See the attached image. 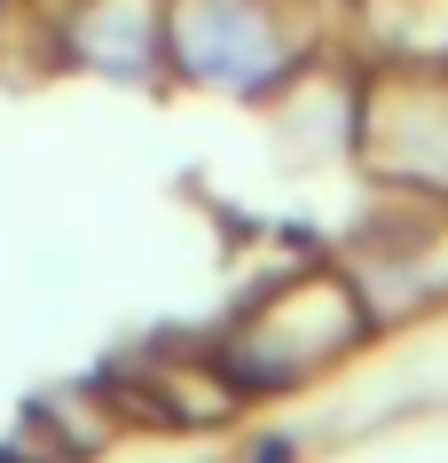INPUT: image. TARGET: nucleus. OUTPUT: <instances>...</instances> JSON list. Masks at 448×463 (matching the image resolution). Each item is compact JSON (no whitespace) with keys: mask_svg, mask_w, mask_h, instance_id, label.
<instances>
[{"mask_svg":"<svg viewBox=\"0 0 448 463\" xmlns=\"http://www.w3.org/2000/svg\"><path fill=\"white\" fill-rule=\"evenodd\" d=\"M299 24L283 0H174L166 8V55L205 87H275L299 71Z\"/></svg>","mask_w":448,"mask_h":463,"instance_id":"nucleus-2","label":"nucleus"},{"mask_svg":"<svg viewBox=\"0 0 448 463\" xmlns=\"http://www.w3.org/2000/svg\"><path fill=\"white\" fill-rule=\"evenodd\" d=\"M354 40L377 71H448V0H362Z\"/></svg>","mask_w":448,"mask_h":463,"instance_id":"nucleus-6","label":"nucleus"},{"mask_svg":"<svg viewBox=\"0 0 448 463\" xmlns=\"http://www.w3.org/2000/svg\"><path fill=\"white\" fill-rule=\"evenodd\" d=\"M63 55H79L110 79H149L157 55H166V8H149V0H79L63 16Z\"/></svg>","mask_w":448,"mask_h":463,"instance_id":"nucleus-5","label":"nucleus"},{"mask_svg":"<svg viewBox=\"0 0 448 463\" xmlns=\"http://www.w3.org/2000/svg\"><path fill=\"white\" fill-rule=\"evenodd\" d=\"M354 291L370 315H417L448 298V196H401L354 251Z\"/></svg>","mask_w":448,"mask_h":463,"instance_id":"nucleus-4","label":"nucleus"},{"mask_svg":"<svg viewBox=\"0 0 448 463\" xmlns=\"http://www.w3.org/2000/svg\"><path fill=\"white\" fill-rule=\"evenodd\" d=\"M354 142L409 196H448V71H377L354 110Z\"/></svg>","mask_w":448,"mask_h":463,"instance_id":"nucleus-3","label":"nucleus"},{"mask_svg":"<svg viewBox=\"0 0 448 463\" xmlns=\"http://www.w3.org/2000/svg\"><path fill=\"white\" fill-rule=\"evenodd\" d=\"M362 330H370V307L354 291V275L307 268V275H283L268 298H252V315L221 345V369L236 377V392H283L330 369Z\"/></svg>","mask_w":448,"mask_h":463,"instance_id":"nucleus-1","label":"nucleus"},{"mask_svg":"<svg viewBox=\"0 0 448 463\" xmlns=\"http://www.w3.org/2000/svg\"><path fill=\"white\" fill-rule=\"evenodd\" d=\"M134 377V401L149 416H174V424H221L236 409V377L221 362H181V354H149V362L126 369Z\"/></svg>","mask_w":448,"mask_h":463,"instance_id":"nucleus-7","label":"nucleus"}]
</instances>
